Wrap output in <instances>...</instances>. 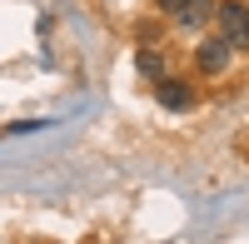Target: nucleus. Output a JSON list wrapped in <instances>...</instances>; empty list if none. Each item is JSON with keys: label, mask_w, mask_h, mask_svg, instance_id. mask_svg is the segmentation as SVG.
<instances>
[{"label": "nucleus", "mask_w": 249, "mask_h": 244, "mask_svg": "<svg viewBox=\"0 0 249 244\" xmlns=\"http://www.w3.org/2000/svg\"><path fill=\"white\" fill-rule=\"evenodd\" d=\"M170 15H175V25H179V30H199V25H210L214 0H179Z\"/></svg>", "instance_id": "20e7f679"}, {"label": "nucleus", "mask_w": 249, "mask_h": 244, "mask_svg": "<svg viewBox=\"0 0 249 244\" xmlns=\"http://www.w3.org/2000/svg\"><path fill=\"white\" fill-rule=\"evenodd\" d=\"M135 70H140V80H150V85H155V80L164 75V60H160V50H150V45L140 40V50H135Z\"/></svg>", "instance_id": "39448f33"}, {"label": "nucleus", "mask_w": 249, "mask_h": 244, "mask_svg": "<svg viewBox=\"0 0 249 244\" xmlns=\"http://www.w3.org/2000/svg\"><path fill=\"white\" fill-rule=\"evenodd\" d=\"M175 5H179V0H160V10H164V15H170V10H175Z\"/></svg>", "instance_id": "0eeeda50"}, {"label": "nucleus", "mask_w": 249, "mask_h": 244, "mask_svg": "<svg viewBox=\"0 0 249 244\" xmlns=\"http://www.w3.org/2000/svg\"><path fill=\"white\" fill-rule=\"evenodd\" d=\"M230 60H234V45L224 35H210V40H199V50H195V70L214 80V75L230 70Z\"/></svg>", "instance_id": "f03ea898"}, {"label": "nucleus", "mask_w": 249, "mask_h": 244, "mask_svg": "<svg viewBox=\"0 0 249 244\" xmlns=\"http://www.w3.org/2000/svg\"><path fill=\"white\" fill-rule=\"evenodd\" d=\"M195 85H190V80H175V75H160L155 80V105H164V110H195Z\"/></svg>", "instance_id": "7ed1b4c3"}, {"label": "nucleus", "mask_w": 249, "mask_h": 244, "mask_svg": "<svg viewBox=\"0 0 249 244\" xmlns=\"http://www.w3.org/2000/svg\"><path fill=\"white\" fill-rule=\"evenodd\" d=\"M210 25H219V35L230 40L234 50H249V5L244 0H214Z\"/></svg>", "instance_id": "f257e3e1"}, {"label": "nucleus", "mask_w": 249, "mask_h": 244, "mask_svg": "<svg viewBox=\"0 0 249 244\" xmlns=\"http://www.w3.org/2000/svg\"><path fill=\"white\" fill-rule=\"evenodd\" d=\"M40 130V120H10L5 125V135H35Z\"/></svg>", "instance_id": "423d86ee"}]
</instances>
